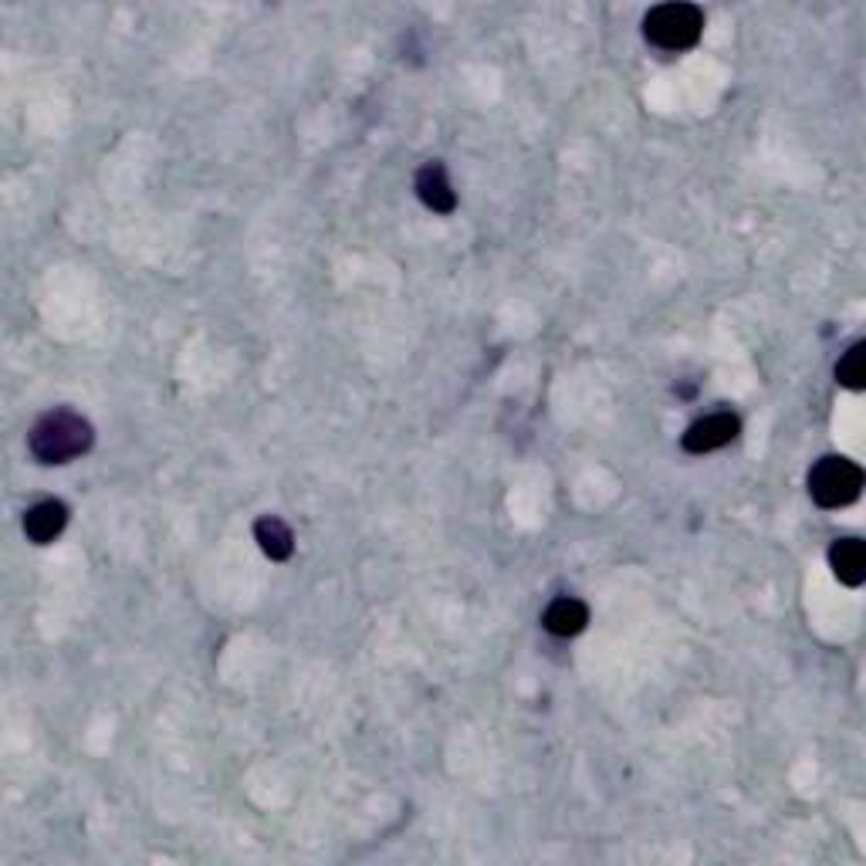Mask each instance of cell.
Here are the masks:
<instances>
[{
	"label": "cell",
	"mask_w": 866,
	"mask_h": 866,
	"mask_svg": "<svg viewBox=\"0 0 866 866\" xmlns=\"http://www.w3.org/2000/svg\"><path fill=\"white\" fill-rule=\"evenodd\" d=\"M92 441H96L92 423L81 413L61 406V410L45 413L35 423L31 437H28V451L35 454L38 464H68L81 454H89Z\"/></svg>",
	"instance_id": "obj_1"
},
{
	"label": "cell",
	"mask_w": 866,
	"mask_h": 866,
	"mask_svg": "<svg viewBox=\"0 0 866 866\" xmlns=\"http://www.w3.org/2000/svg\"><path fill=\"white\" fill-rule=\"evenodd\" d=\"M705 31V14L695 4H660L643 18V38L660 51H687L695 48Z\"/></svg>",
	"instance_id": "obj_2"
},
{
	"label": "cell",
	"mask_w": 866,
	"mask_h": 866,
	"mask_svg": "<svg viewBox=\"0 0 866 866\" xmlns=\"http://www.w3.org/2000/svg\"><path fill=\"white\" fill-rule=\"evenodd\" d=\"M863 494V471L849 457L829 454L813 464L809 471V498L819 508H846Z\"/></svg>",
	"instance_id": "obj_3"
},
{
	"label": "cell",
	"mask_w": 866,
	"mask_h": 866,
	"mask_svg": "<svg viewBox=\"0 0 866 866\" xmlns=\"http://www.w3.org/2000/svg\"><path fill=\"white\" fill-rule=\"evenodd\" d=\"M738 433H741V420L731 410H718L711 416H701L698 423H690L680 437V447L687 454H711V451L728 447Z\"/></svg>",
	"instance_id": "obj_4"
},
{
	"label": "cell",
	"mask_w": 866,
	"mask_h": 866,
	"mask_svg": "<svg viewBox=\"0 0 866 866\" xmlns=\"http://www.w3.org/2000/svg\"><path fill=\"white\" fill-rule=\"evenodd\" d=\"M416 197H420V204L426 207V210H433V214H451L454 207H457V194H454V187H451V177H447V169H444V163H426L420 173H416Z\"/></svg>",
	"instance_id": "obj_5"
},
{
	"label": "cell",
	"mask_w": 866,
	"mask_h": 866,
	"mask_svg": "<svg viewBox=\"0 0 866 866\" xmlns=\"http://www.w3.org/2000/svg\"><path fill=\"white\" fill-rule=\"evenodd\" d=\"M68 525V508L61 501H38L35 508H28L24 514V535L35 545H48L55 542Z\"/></svg>",
	"instance_id": "obj_6"
},
{
	"label": "cell",
	"mask_w": 866,
	"mask_h": 866,
	"mask_svg": "<svg viewBox=\"0 0 866 866\" xmlns=\"http://www.w3.org/2000/svg\"><path fill=\"white\" fill-rule=\"evenodd\" d=\"M585 623H589V610H585V602L575 599V596H562V599L549 602V610L542 613V627L552 637H562V640L582 633Z\"/></svg>",
	"instance_id": "obj_7"
},
{
	"label": "cell",
	"mask_w": 866,
	"mask_h": 866,
	"mask_svg": "<svg viewBox=\"0 0 866 866\" xmlns=\"http://www.w3.org/2000/svg\"><path fill=\"white\" fill-rule=\"evenodd\" d=\"M829 565H833V572H836V579H839L843 585H849V589L863 585V579H866V549H863V542H859V539H839V542H833V549H829Z\"/></svg>",
	"instance_id": "obj_8"
},
{
	"label": "cell",
	"mask_w": 866,
	"mask_h": 866,
	"mask_svg": "<svg viewBox=\"0 0 866 866\" xmlns=\"http://www.w3.org/2000/svg\"><path fill=\"white\" fill-rule=\"evenodd\" d=\"M254 539H257V545H262V552H265L272 562H285V559H292V552H295V535H292V529L282 522V518H275V514L257 518Z\"/></svg>",
	"instance_id": "obj_9"
},
{
	"label": "cell",
	"mask_w": 866,
	"mask_h": 866,
	"mask_svg": "<svg viewBox=\"0 0 866 866\" xmlns=\"http://www.w3.org/2000/svg\"><path fill=\"white\" fill-rule=\"evenodd\" d=\"M836 380H839V386H846L853 393L866 390V342L849 345V353L836 366Z\"/></svg>",
	"instance_id": "obj_10"
}]
</instances>
